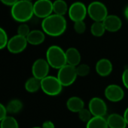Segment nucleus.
<instances>
[{
  "instance_id": "1",
  "label": "nucleus",
  "mask_w": 128,
  "mask_h": 128,
  "mask_svg": "<svg viewBox=\"0 0 128 128\" xmlns=\"http://www.w3.org/2000/svg\"><path fill=\"white\" fill-rule=\"evenodd\" d=\"M41 28L44 33L50 37L62 35L67 29V20L64 16L52 14L43 19Z\"/></svg>"
},
{
  "instance_id": "2",
  "label": "nucleus",
  "mask_w": 128,
  "mask_h": 128,
  "mask_svg": "<svg viewBox=\"0 0 128 128\" xmlns=\"http://www.w3.org/2000/svg\"><path fill=\"white\" fill-rule=\"evenodd\" d=\"M12 18L20 23L29 21L34 14V6L32 1L19 0L14 4L10 9Z\"/></svg>"
},
{
  "instance_id": "3",
  "label": "nucleus",
  "mask_w": 128,
  "mask_h": 128,
  "mask_svg": "<svg viewBox=\"0 0 128 128\" xmlns=\"http://www.w3.org/2000/svg\"><path fill=\"white\" fill-rule=\"evenodd\" d=\"M46 59L51 68L58 70L68 64L65 51L57 45H52L47 49Z\"/></svg>"
},
{
  "instance_id": "4",
  "label": "nucleus",
  "mask_w": 128,
  "mask_h": 128,
  "mask_svg": "<svg viewBox=\"0 0 128 128\" xmlns=\"http://www.w3.org/2000/svg\"><path fill=\"white\" fill-rule=\"evenodd\" d=\"M41 90L49 96H57L62 92L63 86L57 76L48 75L40 80Z\"/></svg>"
},
{
  "instance_id": "5",
  "label": "nucleus",
  "mask_w": 128,
  "mask_h": 128,
  "mask_svg": "<svg viewBox=\"0 0 128 128\" xmlns=\"http://www.w3.org/2000/svg\"><path fill=\"white\" fill-rule=\"evenodd\" d=\"M88 15L94 22H103L109 15L108 9L103 2L94 1L88 6Z\"/></svg>"
},
{
  "instance_id": "6",
  "label": "nucleus",
  "mask_w": 128,
  "mask_h": 128,
  "mask_svg": "<svg viewBox=\"0 0 128 128\" xmlns=\"http://www.w3.org/2000/svg\"><path fill=\"white\" fill-rule=\"evenodd\" d=\"M77 76L76 67L68 64L58 69L57 74V77L64 87H68L74 84Z\"/></svg>"
},
{
  "instance_id": "7",
  "label": "nucleus",
  "mask_w": 128,
  "mask_h": 128,
  "mask_svg": "<svg viewBox=\"0 0 128 128\" xmlns=\"http://www.w3.org/2000/svg\"><path fill=\"white\" fill-rule=\"evenodd\" d=\"M33 6L34 14L38 18L44 19L53 13V2L51 0H37Z\"/></svg>"
},
{
  "instance_id": "8",
  "label": "nucleus",
  "mask_w": 128,
  "mask_h": 128,
  "mask_svg": "<svg viewBox=\"0 0 128 128\" xmlns=\"http://www.w3.org/2000/svg\"><path fill=\"white\" fill-rule=\"evenodd\" d=\"M88 14V7L81 2H75L69 7L68 16L74 22L84 20Z\"/></svg>"
},
{
  "instance_id": "9",
  "label": "nucleus",
  "mask_w": 128,
  "mask_h": 128,
  "mask_svg": "<svg viewBox=\"0 0 128 128\" xmlns=\"http://www.w3.org/2000/svg\"><path fill=\"white\" fill-rule=\"evenodd\" d=\"M28 44L26 37L16 34L9 39L6 48L12 54H19L26 50Z\"/></svg>"
},
{
  "instance_id": "10",
  "label": "nucleus",
  "mask_w": 128,
  "mask_h": 128,
  "mask_svg": "<svg viewBox=\"0 0 128 128\" xmlns=\"http://www.w3.org/2000/svg\"><path fill=\"white\" fill-rule=\"evenodd\" d=\"M50 65L46 59L38 58L35 60L32 67V73L33 76L37 79L42 80L49 75Z\"/></svg>"
},
{
  "instance_id": "11",
  "label": "nucleus",
  "mask_w": 128,
  "mask_h": 128,
  "mask_svg": "<svg viewBox=\"0 0 128 128\" xmlns=\"http://www.w3.org/2000/svg\"><path fill=\"white\" fill-rule=\"evenodd\" d=\"M88 109L93 116L104 117L107 113V105L100 98H92L88 103Z\"/></svg>"
},
{
  "instance_id": "12",
  "label": "nucleus",
  "mask_w": 128,
  "mask_h": 128,
  "mask_svg": "<svg viewBox=\"0 0 128 128\" xmlns=\"http://www.w3.org/2000/svg\"><path fill=\"white\" fill-rule=\"evenodd\" d=\"M105 98L110 102L118 103L124 98V91L118 85L111 84L106 86L104 91Z\"/></svg>"
},
{
  "instance_id": "13",
  "label": "nucleus",
  "mask_w": 128,
  "mask_h": 128,
  "mask_svg": "<svg viewBox=\"0 0 128 128\" xmlns=\"http://www.w3.org/2000/svg\"><path fill=\"white\" fill-rule=\"evenodd\" d=\"M106 31L110 32H116L119 31L122 26V21L121 18L114 14L108 15L103 21Z\"/></svg>"
},
{
  "instance_id": "14",
  "label": "nucleus",
  "mask_w": 128,
  "mask_h": 128,
  "mask_svg": "<svg viewBox=\"0 0 128 128\" xmlns=\"http://www.w3.org/2000/svg\"><path fill=\"white\" fill-rule=\"evenodd\" d=\"M113 66L110 60L108 58H101L98 60L95 65L97 74L103 77L108 76L112 72Z\"/></svg>"
},
{
  "instance_id": "15",
  "label": "nucleus",
  "mask_w": 128,
  "mask_h": 128,
  "mask_svg": "<svg viewBox=\"0 0 128 128\" xmlns=\"http://www.w3.org/2000/svg\"><path fill=\"white\" fill-rule=\"evenodd\" d=\"M45 33L42 30L38 29H34L32 30L28 36L26 37V39L28 40V43L33 46H38L41 44H43L45 40Z\"/></svg>"
},
{
  "instance_id": "16",
  "label": "nucleus",
  "mask_w": 128,
  "mask_h": 128,
  "mask_svg": "<svg viewBox=\"0 0 128 128\" xmlns=\"http://www.w3.org/2000/svg\"><path fill=\"white\" fill-rule=\"evenodd\" d=\"M106 120L110 128H126L128 126L124 116L118 113L110 114Z\"/></svg>"
},
{
  "instance_id": "17",
  "label": "nucleus",
  "mask_w": 128,
  "mask_h": 128,
  "mask_svg": "<svg viewBox=\"0 0 128 128\" xmlns=\"http://www.w3.org/2000/svg\"><path fill=\"white\" fill-rule=\"evenodd\" d=\"M66 106L71 112L78 113L80 110L85 108V103L82 98L76 96H73L69 98L67 100Z\"/></svg>"
},
{
  "instance_id": "18",
  "label": "nucleus",
  "mask_w": 128,
  "mask_h": 128,
  "mask_svg": "<svg viewBox=\"0 0 128 128\" xmlns=\"http://www.w3.org/2000/svg\"><path fill=\"white\" fill-rule=\"evenodd\" d=\"M66 58L67 63L72 66L76 67L80 64L81 62V55L80 51L75 47H70L66 51Z\"/></svg>"
},
{
  "instance_id": "19",
  "label": "nucleus",
  "mask_w": 128,
  "mask_h": 128,
  "mask_svg": "<svg viewBox=\"0 0 128 128\" xmlns=\"http://www.w3.org/2000/svg\"><path fill=\"white\" fill-rule=\"evenodd\" d=\"M86 128H110L107 120L105 117L93 116L92 119L86 123Z\"/></svg>"
},
{
  "instance_id": "20",
  "label": "nucleus",
  "mask_w": 128,
  "mask_h": 128,
  "mask_svg": "<svg viewBox=\"0 0 128 128\" xmlns=\"http://www.w3.org/2000/svg\"><path fill=\"white\" fill-rule=\"evenodd\" d=\"M40 88H41L40 80L37 79L34 76L28 78L25 83V89L29 93H35Z\"/></svg>"
},
{
  "instance_id": "21",
  "label": "nucleus",
  "mask_w": 128,
  "mask_h": 128,
  "mask_svg": "<svg viewBox=\"0 0 128 128\" xmlns=\"http://www.w3.org/2000/svg\"><path fill=\"white\" fill-rule=\"evenodd\" d=\"M69 7L64 0H55L53 2V13L61 16H64L68 13Z\"/></svg>"
},
{
  "instance_id": "22",
  "label": "nucleus",
  "mask_w": 128,
  "mask_h": 128,
  "mask_svg": "<svg viewBox=\"0 0 128 128\" xmlns=\"http://www.w3.org/2000/svg\"><path fill=\"white\" fill-rule=\"evenodd\" d=\"M8 113L10 114H17L19 113L23 107L22 102L19 99H13L10 100L6 105Z\"/></svg>"
},
{
  "instance_id": "23",
  "label": "nucleus",
  "mask_w": 128,
  "mask_h": 128,
  "mask_svg": "<svg viewBox=\"0 0 128 128\" xmlns=\"http://www.w3.org/2000/svg\"><path fill=\"white\" fill-rule=\"evenodd\" d=\"M106 31L103 22H94L91 26V33L93 36L97 38L102 37Z\"/></svg>"
},
{
  "instance_id": "24",
  "label": "nucleus",
  "mask_w": 128,
  "mask_h": 128,
  "mask_svg": "<svg viewBox=\"0 0 128 128\" xmlns=\"http://www.w3.org/2000/svg\"><path fill=\"white\" fill-rule=\"evenodd\" d=\"M1 128H20L16 119L12 116H7L1 120Z\"/></svg>"
},
{
  "instance_id": "25",
  "label": "nucleus",
  "mask_w": 128,
  "mask_h": 128,
  "mask_svg": "<svg viewBox=\"0 0 128 128\" xmlns=\"http://www.w3.org/2000/svg\"><path fill=\"white\" fill-rule=\"evenodd\" d=\"M76 74L78 76L84 77L88 76L90 74V67L87 64H80L76 67Z\"/></svg>"
},
{
  "instance_id": "26",
  "label": "nucleus",
  "mask_w": 128,
  "mask_h": 128,
  "mask_svg": "<svg viewBox=\"0 0 128 128\" xmlns=\"http://www.w3.org/2000/svg\"><path fill=\"white\" fill-rule=\"evenodd\" d=\"M78 117L80 119V121H82L84 123H88L92 118L93 117L91 111L89 110V109H86L83 108L82 110H80L78 112Z\"/></svg>"
},
{
  "instance_id": "27",
  "label": "nucleus",
  "mask_w": 128,
  "mask_h": 128,
  "mask_svg": "<svg viewBox=\"0 0 128 128\" xmlns=\"http://www.w3.org/2000/svg\"><path fill=\"white\" fill-rule=\"evenodd\" d=\"M8 41L9 39L6 31L4 28H0V49L3 50L5 47H7Z\"/></svg>"
},
{
  "instance_id": "28",
  "label": "nucleus",
  "mask_w": 128,
  "mask_h": 128,
  "mask_svg": "<svg viewBox=\"0 0 128 128\" xmlns=\"http://www.w3.org/2000/svg\"><path fill=\"white\" fill-rule=\"evenodd\" d=\"M74 29L77 34H83L86 30V24L84 20L75 22L74 25Z\"/></svg>"
},
{
  "instance_id": "29",
  "label": "nucleus",
  "mask_w": 128,
  "mask_h": 128,
  "mask_svg": "<svg viewBox=\"0 0 128 128\" xmlns=\"http://www.w3.org/2000/svg\"><path fill=\"white\" fill-rule=\"evenodd\" d=\"M16 32H17V34H20L23 37H27L31 31H30V28L28 25L26 24V22H23V23H21L18 26Z\"/></svg>"
},
{
  "instance_id": "30",
  "label": "nucleus",
  "mask_w": 128,
  "mask_h": 128,
  "mask_svg": "<svg viewBox=\"0 0 128 128\" xmlns=\"http://www.w3.org/2000/svg\"><path fill=\"white\" fill-rule=\"evenodd\" d=\"M122 83L124 86L127 89H128V68L123 71L122 76Z\"/></svg>"
},
{
  "instance_id": "31",
  "label": "nucleus",
  "mask_w": 128,
  "mask_h": 128,
  "mask_svg": "<svg viewBox=\"0 0 128 128\" xmlns=\"http://www.w3.org/2000/svg\"><path fill=\"white\" fill-rule=\"evenodd\" d=\"M8 113V112L7 107L4 104H0V120H2L3 118L7 117Z\"/></svg>"
},
{
  "instance_id": "32",
  "label": "nucleus",
  "mask_w": 128,
  "mask_h": 128,
  "mask_svg": "<svg viewBox=\"0 0 128 128\" xmlns=\"http://www.w3.org/2000/svg\"><path fill=\"white\" fill-rule=\"evenodd\" d=\"M19 0H1V2H2V4H4L6 6H10V7H12Z\"/></svg>"
},
{
  "instance_id": "33",
  "label": "nucleus",
  "mask_w": 128,
  "mask_h": 128,
  "mask_svg": "<svg viewBox=\"0 0 128 128\" xmlns=\"http://www.w3.org/2000/svg\"><path fill=\"white\" fill-rule=\"evenodd\" d=\"M42 128H55V124L51 121H46L43 123Z\"/></svg>"
},
{
  "instance_id": "34",
  "label": "nucleus",
  "mask_w": 128,
  "mask_h": 128,
  "mask_svg": "<svg viewBox=\"0 0 128 128\" xmlns=\"http://www.w3.org/2000/svg\"><path fill=\"white\" fill-rule=\"evenodd\" d=\"M126 122H127V124L128 125V107L124 110V115H123Z\"/></svg>"
},
{
  "instance_id": "35",
  "label": "nucleus",
  "mask_w": 128,
  "mask_h": 128,
  "mask_svg": "<svg viewBox=\"0 0 128 128\" xmlns=\"http://www.w3.org/2000/svg\"><path fill=\"white\" fill-rule=\"evenodd\" d=\"M124 16H125V18L127 19L128 20V5L125 8V9H124Z\"/></svg>"
},
{
  "instance_id": "36",
  "label": "nucleus",
  "mask_w": 128,
  "mask_h": 128,
  "mask_svg": "<svg viewBox=\"0 0 128 128\" xmlns=\"http://www.w3.org/2000/svg\"><path fill=\"white\" fill-rule=\"evenodd\" d=\"M42 128V127L40 128V127H34V128Z\"/></svg>"
}]
</instances>
